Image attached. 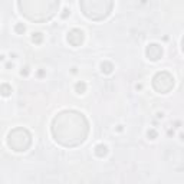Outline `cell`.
<instances>
[{
	"label": "cell",
	"mask_w": 184,
	"mask_h": 184,
	"mask_svg": "<svg viewBox=\"0 0 184 184\" xmlns=\"http://www.w3.org/2000/svg\"><path fill=\"white\" fill-rule=\"evenodd\" d=\"M10 92H12V89H10V86L9 85H2V86H0V94H2V95H5V97H7L9 94H10Z\"/></svg>",
	"instance_id": "obj_7"
},
{
	"label": "cell",
	"mask_w": 184,
	"mask_h": 184,
	"mask_svg": "<svg viewBox=\"0 0 184 184\" xmlns=\"http://www.w3.org/2000/svg\"><path fill=\"white\" fill-rule=\"evenodd\" d=\"M16 30L20 33V32H25V26H22V25H17L16 26Z\"/></svg>",
	"instance_id": "obj_11"
},
{
	"label": "cell",
	"mask_w": 184,
	"mask_h": 184,
	"mask_svg": "<svg viewBox=\"0 0 184 184\" xmlns=\"http://www.w3.org/2000/svg\"><path fill=\"white\" fill-rule=\"evenodd\" d=\"M32 40H33V42H40V40H42V33H33Z\"/></svg>",
	"instance_id": "obj_10"
},
{
	"label": "cell",
	"mask_w": 184,
	"mask_h": 184,
	"mask_svg": "<svg viewBox=\"0 0 184 184\" xmlns=\"http://www.w3.org/2000/svg\"><path fill=\"white\" fill-rule=\"evenodd\" d=\"M81 7L86 17L101 20L109 15L112 0H81Z\"/></svg>",
	"instance_id": "obj_1"
},
{
	"label": "cell",
	"mask_w": 184,
	"mask_h": 184,
	"mask_svg": "<svg viewBox=\"0 0 184 184\" xmlns=\"http://www.w3.org/2000/svg\"><path fill=\"white\" fill-rule=\"evenodd\" d=\"M161 55H163V50H161V48L158 46V45H150L148 48H147V56H148V59H151V60H158L160 58H161Z\"/></svg>",
	"instance_id": "obj_5"
},
{
	"label": "cell",
	"mask_w": 184,
	"mask_h": 184,
	"mask_svg": "<svg viewBox=\"0 0 184 184\" xmlns=\"http://www.w3.org/2000/svg\"><path fill=\"white\" fill-rule=\"evenodd\" d=\"M9 147L17 152L26 151L30 145V134L25 128H16L9 134Z\"/></svg>",
	"instance_id": "obj_2"
},
{
	"label": "cell",
	"mask_w": 184,
	"mask_h": 184,
	"mask_svg": "<svg viewBox=\"0 0 184 184\" xmlns=\"http://www.w3.org/2000/svg\"><path fill=\"white\" fill-rule=\"evenodd\" d=\"M107 152H108L107 145L99 144V145H97V147H95V154H97L98 157H105V155H107Z\"/></svg>",
	"instance_id": "obj_6"
},
{
	"label": "cell",
	"mask_w": 184,
	"mask_h": 184,
	"mask_svg": "<svg viewBox=\"0 0 184 184\" xmlns=\"http://www.w3.org/2000/svg\"><path fill=\"white\" fill-rule=\"evenodd\" d=\"M155 135H157V134H155L154 131H148V137H152L151 140H154V138H155Z\"/></svg>",
	"instance_id": "obj_12"
},
{
	"label": "cell",
	"mask_w": 184,
	"mask_h": 184,
	"mask_svg": "<svg viewBox=\"0 0 184 184\" xmlns=\"http://www.w3.org/2000/svg\"><path fill=\"white\" fill-rule=\"evenodd\" d=\"M75 88H76V91H78V94H83L86 86H85V83H83V82H78Z\"/></svg>",
	"instance_id": "obj_9"
},
{
	"label": "cell",
	"mask_w": 184,
	"mask_h": 184,
	"mask_svg": "<svg viewBox=\"0 0 184 184\" xmlns=\"http://www.w3.org/2000/svg\"><path fill=\"white\" fill-rule=\"evenodd\" d=\"M101 68H102V72H105V73H111L112 72V65L108 63V62H104L101 65Z\"/></svg>",
	"instance_id": "obj_8"
},
{
	"label": "cell",
	"mask_w": 184,
	"mask_h": 184,
	"mask_svg": "<svg viewBox=\"0 0 184 184\" xmlns=\"http://www.w3.org/2000/svg\"><path fill=\"white\" fill-rule=\"evenodd\" d=\"M174 85V79L167 73V72H161V73H157L155 78H154V88L161 92V94H165L168 92Z\"/></svg>",
	"instance_id": "obj_3"
},
{
	"label": "cell",
	"mask_w": 184,
	"mask_h": 184,
	"mask_svg": "<svg viewBox=\"0 0 184 184\" xmlns=\"http://www.w3.org/2000/svg\"><path fill=\"white\" fill-rule=\"evenodd\" d=\"M82 40H83V33H82V30L73 29V30H71V32L68 33V42H69L72 46H79V45L82 43Z\"/></svg>",
	"instance_id": "obj_4"
}]
</instances>
